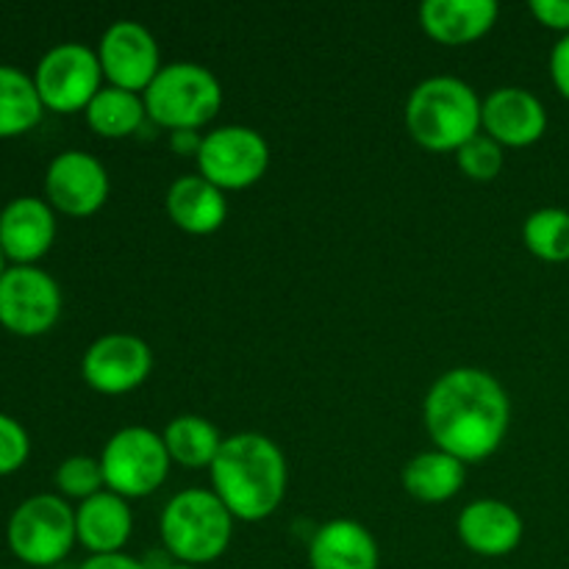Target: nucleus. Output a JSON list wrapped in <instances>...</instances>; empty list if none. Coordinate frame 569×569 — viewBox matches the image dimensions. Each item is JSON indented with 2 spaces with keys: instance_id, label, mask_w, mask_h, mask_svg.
Listing matches in <instances>:
<instances>
[{
  "instance_id": "obj_20",
  "label": "nucleus",
  "mask_w": 569,
  "mask_h": 569,
  "mask_svg": "<svg viewBox=\"0 0 569 569\" xmlns=\"http://www.w3.org/2000/svg\"><path fill=\"white\" fill-rule=\"evenodd\" d=\"M133 531L131 506L120 495L103 492L81 500L76 509V533L78 542L92 556L122 553Z\"/></svg>"
},
{
  "instance_id": "obj_28",
  "label": "nucleus",
  "mask_w": 569,
  "mask_h": 569,
  "mask_svg": "<svg viewBox=\"0 0 569 569\" xmlns=\"http://www.w3.org/2000/svg\"><path fill=\"white\" fill-rule=\"evenodd\" d=\"M28 456H31V437H28L26 426L0 411V476H11L20 470Z\"/></svg>"
},
{
  "instance_id": "obj_27",
  "label": "nucleus",
  "mask_w": 569,
  "mask_h": 569,
  "mask_svg": "<svg viewBox=\"0 0 569 569\" xmlns=\"http://www.w3.org/2000/svg\"><path fill=\"white\" fill-rule=\"evenodd\" d=\"M456 164H459V170L465 172L470 181L483 183L495 181V178L500 176V170H503L506 164V156L503 148L481 131L478 137H472L465 148L456 150Z\"/></svg>"
},
{
  "instance_id": "obj_25",
  "label": "nucleus",
  "mask_w": 569,
  "mask_h": 569,
  "mask_svg": "<svg viewBox=\"0 0 569 569\" xmlns=\"http://www.w3.org/2000/svg\"><path fill=\"white\" fill-rule=\"evenodd\" d=\"M522 242L537 259L561 264L569 261V211L565 209H537L522 222Z\"/></svg>"
},
{
  "instance_id": "obj_32",
  "label": "nucleus",
  "mask_w": 569,
  "mask_h": 569,
  "mask_svg": "<svg viewBox=\"0 0 569 569\" xmlns=\"http://www.w3.org/2000/svg\"><path fill=\"white\" fill-rule=\"evenodd\" d=\"M200 144H203V137L198 131H170V148L172 153L178 156H194L198 159Z\"/></svg>"
},
{
  "instance_id": "obj_23",
  "label": "nucleus",
  "mask_w": 569,
  "mask_h": 569,
  "mask_svg": "<svg viewBox=\"0 0 569 569\" xmlns=\"http://www.w3.org/2000/svg\"><path fill=\"white\" fill-rule=\"evenodd\" d=\"M42 111L33 76L14 64H0V139L28 133L42 120Z\"/></svg>"
},
{
  "instance_id": "obj_14",
  "label": "nucleus",
  "mask_w": 569,
  "mask_h": 569,
  "mask_svg": "<svg viewBox=\"0 0 569 569\" xmlns=\"http://www.w3.org/2000/svg\"><path fill=\"white\" fill-rule=\"evenodd\" d=\"M481 131L500 148H528L548 131V111L528 89L498 87L483 98Z\"/></svg>"
},
{
  "instance_id": "obj_13",
  "label": "nucleus",
  "mask_w": 569,
  "mask_h": 569,
  "mask_svg": "<svg viewBox=\"0 0 569 569\" xmlns=\"http://www.w3.org/2000/svg\"><path fill=\"white\" fill-rule=\"evenodd\" d=\"M109 192V170L87 150H61L44 172L48 203L67 217H92L103 209Z\"/></svg>"
},
{
  "instance_id": "obj_9",
  "label": "nucleus",
  "mask_w": 569,
  "mask_h": 569,
  "mask_svg": "<svg viewBox=\"0 0 569 569\" xmlns=\"http://www.w3.org/2000/svg\"><path fill=\"white\" fill-rule=\"evenodd\" d=\"M270 167V144L250 126H220L203 133L198 170L222 192L250 189Z\"/></svg>"
},
{
  "instance_id": "obj_4",
  "label": "nucleus",
  "mask_w": 569,
  "mask_h": 569,
  "mask_svg": "<svg viewBox=\"0 0 569 569\" xmlns=\"http://www.w3.org/2000/svg\"><path fill=\"white\" fill-rule=\"evenodd\" d=\"M233 517L211 489H183L167 500L159 517L161 545L178 565L203 567L226 556Z\"/></svg>"
},
{
  "instance_id": "obj_21",
  "label": "nucleus",
  "mask_w": 569,
  "mask_h": 569,
  "mask_svg": "<svg viewBox=\"0 0 569 569\" xmlns=\"http://www.w3.org/2000/svg\"><path fill=\"white\" fill-rule=\"evenodd\" d=\"M467 481V465L445 450H426L403 467V487L420 503H448Z\"/></svg>"
},
{
  "instance_id": "obj_10",
  "label": "nucleus",
  "mask_w": 569,
  "mask_h": 569,
  "mask_svg": "<svg viewBox=\"0 0 569 569\" xmlns=\"http://www.w3.org/2000/svg\"><path fill=\"white\" fill-rule=\"evenodd\" d=\"M61 287L33 264H11L0 276V326L17 337H42L61 317Z\"/></svg>"
},
{
  "instance_id": "obj_31",
  "label": "nucleus",
  "mask_w": 569,
  "mask_h": 569,
  "mask_svg": "<svg viewBox=\"0 0 569 569\" xmlns=\"http://www.w3.org/2000/svg\"><path fill=\"white\" fill-rule=\"evenodd\" d=\"M78 569H148L142 559H133L128 553H103V556H89Z\"/></svg>"
},
{
  "instance_id": "obj_22",
  "label": "nucleus",
  "mask_w": 569,
  "mask_h": 569,
  "mask_svg": "<svg viewBox=\"0 0 569 569\" xmlns=\"http://www.w3.org/2000/svg\"><path fill=\"white\" fill-rule=\"evenodd\" d=\"M172 465L183 470H209L222 448V437L211 420L200 415H181L167 422L161 433Z\"/></svg>"
},
{
  "instance_id": "obj_34",
  "label": "nucleus",
  "mask_w": 569,
  "mask_h": 569,
  "mask_svg": "<svg viewBox=\"0 0 569 569\" xmlns=\"http://www.w3.org/2000/svg\"><path fill=\"white\" fill-rule=\"evenodd\" d=\"M164 569H200V567H189V565H178V561H170Z\"/></svg>"
},
{
  "instance_id": "obj_1",
  "label": "nucleus",
  "mask_w": 569,
  "mask_h": 569,
  "mask_svg": "<svg viewBox=\"0 0 569 569\" xmlns=\"http://www.w3.org/2000/svg\"><path fill=\"white\" fill-rule=\"evenodd\" d=\"M422 420L437 450L472 465L498 453L503 445L511 426V400L492 372L453 367L428 389Z\"/></svg>"
},
{
  "instance_id": "obj_24",
  "label": "nucleus",
  "mask_w": 569,
  "mask_h": 569,
  "mask_svg": "<svg viewBox=\"0 0 569 569\" xmlns=\"http://www.w3.org/2000/svg\"><path fill=\"white\" fill-rule=\"evenodd\" d=\"M83 114H87L89 128H92L98 137L126 139L142 128L148 111H144L142 94L106 83V87L94 94L92 103L83 109Z\"/></svg>"
},
{
  "instance_id": "obj_8",
  "label": "nucleus",
  "mask_w": 569,
  "mask_h": 569,
  "mask_svg": "<svg viewBox=\"0 0 569 569\" xmlns=\"http://www.w3.org/2000/svg\"><path fill=\"white\" fill-rule=\"evenodd\" d=\"M33 83L42 106L59 114L83 111L103 89L98 50L81 42H61L44 50L33 70Z\"/></svg>"
},
{
  "instance_id": "obj_11",
  "label": "nucleus",
  "mask_w": 569,
  "mask_h": 569,
  "mask_svg": "<svg viewBox=\"0 0 569 569\" xmlns=\"http://www.w3.org/2000/svg\"><path fill=\"white\" fill-rule=\"evenodd\" d=\"M98 59L111 87L137 94H142L164 67L153 31L137 20L111 22L98 42Z\"/></svg>"
},
{
  "instance_id": "obj_26",
  "label": "nucleus",
  "mask_w": 569,
  "mask_h": 569,
  "mask_svg": "<svg viewBox=\"0 0 569 569\" xmlns=\"http://www.w3.org/2000/svg\"><path fill=\"white\" fill-rule=\"evenodd\" d=\"M53 481L61 498L76 500H87L106 489L100 459H92V456H70V459H64L56 467Z\"/></svg>"
},
{
  "instance_id": "obj_33",
  "label": "nucleus",
  "mask_w": 569,
  "mask_h": 569,
  "mask_svg": "<svg viewBox=\"0 0 569 569\" xmlns=\"http://www.w3.org/2000/svg\"><path fill=\"white\" fill-rule=\"evenodd\" d=\"M6 270H9V256H6V250L0 248V276H3Z\"/></svg>"
},
{
  "instance_id": "obj_19",
  "label": "nucleus",
  "mask_w": 569,
  "mask_h": 569,
  "mask_svg": "<svg viewBox=\"0 0 569 569\" xmlns=\"http://www.w3.org/2000/svg\"><path fill=\"white\" fill-rule=\"evenodd\" d=\"M311 569H378L381 550L361 522L339 517L315 531L309 542Z\"/></svg>"
},
{
  "instance_id": "obj_6",
  "label": "nucleus",
  "mask_w": 569,
  "mask_h": 569,
  "mask_svg": "<svg viewBox=\"0 0 569 569\" xmlns=\"http://www.w3.org/2000/svg\"><path fill=\"white\" fill-rule=\"evenodd\" d=\"M9 548L22 565L53 567L70 556L76 533V509L53 492L31 495L22 500L6 526Z\"/></svg>"
},
{
  "instance_id": "obj_7",
  "label": "nucleus",
  "mask_w": 569,
  "mask_h": 569,
  "mask_svg": "<svg viewBox=\"0 0 569 569\" xmlns=\"http://www.w3.org/2000/svg\"><path fill=\"white\" fill-rule=\"evenodd\" d=\"M170 453L153 428L128 426L120 428L100 453L106 489L126 500H139L153 495L170 476Z\"/></svg>"
},
{
  "instance_id": "obj_16",
  "label": "nucleus",
  "mask_w": 569,
  "mask_h": 569,
  "mask_svg": "<svg viewBox=\"0 0 569 569\" xmlns=\"http://www.w3.org/2000/svg\"><path fill=\"white\" fill-rule=\"evenodd\" d=\"M456 531L467 550H472L476 556H487V559H498V556H509L520 548L526 526L515 506L495 498H481L465 506L456 520Z\"/></svg>"
},
{
  "instance_id": "obj_18",
  "label": "nucleus",
  "mask_w": 569,
  "mask_h": 569,
  "mask_svg": "<svg viewBox=\"0 0 569 569\" xmlns=\"http://www.w3.org/2000/svg\"><path fill=\"white\" fill-rule=\"evenodd\" d=\"M164 209L172 226L192 237H209L220 231L228 217V200L220 187L203 176H181L170 183L164 194Z\"/></svg>"
},
{
  "instance_id": "obj_30",
  "label": "nucleus",
  "mask_w": 569,
  "mask_h": 569,
  "mask_svg": "<svg viewBox=\"0 0 569 569\" xmlns=\"http://www.w3.org/2000/svg\"><path fill=\"white\" fill-rule=\"evenodd\" d=\"M550 78H553L556 89L569 100V33L553 44L550 53Z\"/></svg>"
},
{
  "instance_id": "obj_29",
  "label": "nucleus",
  "mask_w": 569,
  "mask_h": 569,
  "mask_svg": "<svg viewBox=\"0 0 569 569\" xmlns=\"http://www.w3.org/2000/svg\"><path fill=\"white\" fill-rule=\"evenodd\" d=\"M531 14L545 28L569 33V0H531Z\"/></svg>"
},
{
  "instance_id": "obj_17",
  "label": "nucleus",
  "mask_w": 569,
  "mask_h": 569,
  "mask_svg": "<svg viewBox=\"0 0 569 569\" xmlns=\"http://www.w3.org/2000/svg\"><path fill=\"white\" fill-rule=\"evenodd\" d=\"M498 14L495 0H426L420 6V26L433 42L459 48L487 37Z\"/></svg>"
},
{
  "instance_id": "obj_5",
  "label": "nucleus",
  "mask_w": 569,
  "mask_h": 569,
  "mask_svg": "<svg viewBox=\"0 0 569 569\" xmlns=\"http://www.w3.org/2000/svg\"><path fill=\"white\" fill-rule=\"evenodd\" d=\"M144 111L167 131H200L222 106V83L198 61H172L142 92Z\"/></svg>"
},
{
  "instance_id": "obj_3",
  "label": "nucleus",
  "mask_w": 569,
  "mask_h": 569,
  "mask_svg": "<svg viewBox=\"0 0 569 569\" xmlns=\"http://www.w3.org/2000/svg\"><path fill=\"white\" fill-rule=\"evenodd\" d=\"M481 106L476 89L456 76H431L406 100V128L420 148L456 153L481 133Z\"/></svg>"
},
{
  "instance_id": "obj_2",
  "label": "nucleus",
  "mask_w": 569,
  "mask_h": 569,
  "mask_svg": "<svg viewBox=\"0 0 569 569\" xmlns=\"http://www.w3.org/2000/svg\"><path fill=\"white\" fill-rule=\"evenodd\" d=\"M209 476L211 492L222 500L233 520H267L287 498V456L264 433L244 431L222 439Z\"/></svg>"
},
{
  "instance_id": "obj_12",
  "label": "nucleus",
  "mask_w": 569,
  "mask_h": 569,
  "mask_svg": "<svg viewBox=\"0 0 569 569\" xmlns=\"http://www.w3.org/2000/svg\"><path fill=\"white\" fill-rule=\"evenodd\" d=\"M153 372V350L137 333H106L94 339L81 359V376L94 392L128 395Z\"/></svg>"
},
{
  "instance_id": "obj_15",
  "label": "nucleus",
  "mask_w": 569,
  "mask_h": 569,
  "mask_svg": "<svg viewBox=\"0 0 569 569\" xmlns=\"http://www.w3.org/2000/svg\"><path fill=\"white\" fill-rule=\"evenodd\" d=\"M56 239L53 206L33 194H20L0 209V248L11 264H33Z\"/></svg>"
}]
</instances>
